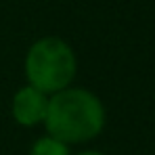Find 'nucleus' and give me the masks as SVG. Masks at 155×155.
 Listing matches in <instances>:
<instances>
[{"mask_svg": "<svg viewBox=\"0 0 155 155\" xmlns=\"http://www.w3.org/2000/svg\"><path fill=\"white\" fill-rule=\"evenodd\" d=\"M52 138L71 145L94 138L105 126V109L97 94L84 88H65L48 99L44 117Z\"/></svg>", "mask_w": 155, "mask_h": 155, "instance_id": "f257e3e1", "label": "nucleus"}, {"mask_svg": "<svg viewBox=\"0 0 155 155\" xmlns=\"http://www.w3.org/2000/svg\"><path fill=\"white\" fill-rule=\"evenodd\" d=\"M25 76L29 86L44 94H57L69 88L76 76V54L71 46L54 36L38 40L27 52Z\"/></svg>", "mask_w": 155, "mask_h": 155, "instance_id": "f03ea898", "label": "nucleus"}, {"mask_svg": "<svg viewBox=\"0 0 155 155\" xmlns=\"http://www.w3.org/2000/svg\"><path fill=\"white\" fill-rule=\"evenodd\" d=\"M48 109V97L31 86L21 88L13 99V117L21 126H36L44 122Z\"/></svg>", "mask_w": 155, "mask_h": 155, "instance_id": "7ed1b4c3", "label": "nucleus"}, {"mask_svg": "<svg viewBox=\"0 0 155 155\" xmlns=\"http://www.w3.org/2000/svg\"><path fill=\"white\" fill-rule=\"evenodd\" d=\"M29 155H69V149L65 143H61L52 136H42L40 140H36Z\"/></svg>", "mask_w": 155, "mask_h": 155, "instance_id": "20e7f679", "label": "nucleus"}, {"mask_svg": "<svg viewBox=\"0 0 155 155\" xmlns=\"http://www.w3.org/2000/svg\"><path fill=\"white\" fill-rule=\"evenodd\" d=\"M78 155H103V153H99V151H84V153H78Z\"/></svg>", "mask_w": 155, "mask_h": 155, "instance_id": "39448f33", "label": "nucleus"}]
</instances>
